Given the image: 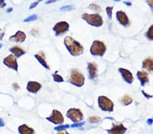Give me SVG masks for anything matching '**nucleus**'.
Wrapping results in <instances>:
<instances>
[{
  "label": "nucleus",
  "mask_w": 153,
  "mask_h": 134,
  "mask_svg": "<svg viewBox=\"0 0 153 134\" xmlns=\"http://www.w3.org/2000/svg\"><path fill=\"white\" fill-rule=\"evenodd\" d=\"M64 43L70 53L74 56L80 55L83 53V47L71 37H66Z\"/></svg>",
  "instance_id": "nucleus-1"
},
{
  "label": "nucleus",
  "mask_w": 153,
  "mask_h": 134,
  "mask_svg": "<svg viewBox=\"0 0 153 134\" xmlns=\"http://www.w3.org/2000/svg\"><path fill=\"white\" fill-rule=\"evenodd\" d=\"M82 18L86 20L89 24L95 27H101L103 24V20L102 16L98 14H84Z\"/></svg>",
  "instance_id": "nucleus-2"
},
{
  "label": "nucleus",
  "mask_w": 153,
  "mask_h": 134,
  "mask_svg": "<svg viewBox=\"0 0 153 134\" xmlns=\"http://www.w3.org/2000/svg\"><path fill=\"white\" fill-rule=\"evenodd\" d=\"M69 81L73 85H76L78 87H81L85 83V77L79 71L73 70L71 73V76L69 79Z\"/></svg>",
  "instance_id": "nucleus-3"
},
{
  "label": "nucleus",
  "mask_w": 153,
  "mask_h": 134,
  "mask_svg": "<svg viewBox=\"0 0 153 134\" xmlns=\"http://www.w3.org/2000/svg\"><path fill=\"white\" fill-rule=\"evenodd\" d=\"M106 47L104 43L99 41H93L91 47V53L93 56H102L106 52Z\"/></svg>",
  "instance_id": "nucleus-4"
},
{
  "label": "nucleus",
  "mask_w": 153,
  "mask_h": 134,
  "mask_svg": "<svg viewBox=\"0 0 153 134\" xmlns=\"http://www.w3.org/2000/svg\"><path fill=\"white\" fill-rule=\"evenodd\" d=\"M98 102H99V107L104 111H112L113 110L114 104H113L112 102L109 98H106V96L99 97Z\"/></svg>",
  "instance_id": "nucleus-5"
},
{
  "label": "nucleus",
  "mask_w": 153,
  "mask_h": 134,
  "mask_svg": "<svg viewBox=\"0 0 153 134\" xmlns=\"http://www.w3.org/2000/svg\"><path fill=\"white\" fill-rule=\"evenodd\" d=\"M67 116L74 123H78L83 119L82 113L79 109L76 108H71L67 112Z\"/></svg>",
  "instance_id": "nucleus-6"
},
{
  "label": "nucleus",
  "mask_w": 153,
  "mask_h": 134,
  "mask_svg": "<svg viewBox=\"0 0 153 134\" xmlns=\"http://www.w3.org/2000/svg\"><path fill=\"white\" fill-rule=\"evenodd\" d=\"M69 27H70V25L68 22L62 21L56 23L53 27V30L55 32L56 36H58V35H61L67 32L68 31Z\"/></svg>",
  "instance_id": "nucleus-7"
},
{
  "label": "nucleus",
  "mask_w": 153,
  "mask_h": 134,
  "mask_svg": "<svg viewBox=\"0 0 153 134\" xmlns=\"http://www.w3.org/2000/svg\"><path fill=\"white\" fill-rule=\"evenodd\" d=\"M4 65L8 66V68H12V70L18 71V63L16 58L14 55H10L4 59Z\"/></svg>",
  "instance_id": "nucleus-8"
},
{
  "label": "nucleus",
  "mask_w": 153,
  "mask_h": 134,
  "mask_svg": "<svg viewBox=\"0 0 153 134\" xmlns=\"http://www.w3.org/2000/svg\"><path fill=\"white\" fill-rule=\"evenodd\" d=\"M47 119L51 121V122L54 123V124H62L64 121V119L62 114L56 110H54L52 111L51 116L47 117Z\"/></svg>",
  "instance_id": "nucleus-9"
},
{
  "label": "nucleus",
  "mask_w": 153,
  "mask_h": 134,
  "mask_svg": "<svg viewBox=\"0 0 153 134\" xmlns=\"http://www.w3.org/2000/svg\"><path fill=\"white\" fill-rule=\"evenodd\" d=\"M26 39L25 33L23 31H18L14 35L10 37V40L12 41H15L17 43H23Z\"/></svg>",
  "instance_id": "nucleus-10"
},
{
  "label": "nucleus",
  "mask_w": 153,
  "mask_h": 134,
  "mask_svg": "<svg viewBox=\"0 0 153 134\" xmlns=\"http://www.w3.org/2000/svg\"><path fill=\"white\" fill-rule=\"evenodd\" d=\"M41 87L42 85L40 83L35 82V81H29L27 85V91L33 94L37 93L41 89Z\"/></svg>",
  "instance_id": "nucleus-11"
},
{
  "label": "nucleus",
  "mask_w": 153,
  "mask_h": 134,
  "mask_svg": "<svg viewBox=\"0 0 153 134\" xmlns=\"http://www.w3.org/2000/svg\"><path fill=\"white\" fill-rule=\"evenodd\" d=\"M127 129L122 124L114 125L112 129L108 130L109 134H124Z\"/></svg>",
  "instance_id": "nucleus-12"
},
{
  "label": "nucleus",
  "mask_w": 153,
  "mask_h": 134,
  "mask_svg": "<svg viewBox=\"0 0 153 134\" xmlns=\"http://www.w3.org/2000/svg\"><path fill=\"white\" fill-rule=\"evenodd\" d=\"M116 18L121 24H123V26H128L129 24V20L125 12L122 11L117 12Z\"/></svg>",
  "instance_id": "nucleus-13"
},
{
  "label": "nucleus",
  "mask_w": 153,
  "mask_h": 134,
  "mask_svg": "<svg viewBox=\"0 0 153 134\" xmlns=\"http://www.w3.org/2000/svg\"><path fill=\"white\" fill-rule=\"evenodd\" d=\"M119 72L121 73L122 76L123 77V79H125V81L127 82L128 83H131L133 81V75H132L131 73L130 72L129 70H127V69L125 68H119Z\"/></svg>",
  "instance_id": "nucleus-14"
},
{
  "label": "nucleus",
  "mask_w": 153,
  "mask_h": 134,
  "mask_svg": "<svg viewBox=\"0 0 153 134\" xmlns=\"http://www.w3.org/2000/svg\"><path fill=\"white\" fill-rule=\"evenodd\" d=\"M18 131L20 134H35L34 130L27 125H22L18 127Z\"/></svg>",
  "instance_id": "nucleus-15"
},
{
  "label": "nucleus",
  "mask_w": 153,
  "mask_h": 134,
  "mask_svg": "<svg viewBox=\"0 0 153 134\" xmlns=\"http://www.w3.org/2000/svg\"><path fill=\"white\" fill-rule=\"evenodd\" d=\"M88 69H89L90 78L95 79L97 76V66L95 65V64L92 63V62L89 63Z\"/></svg>",
  "instance_id": "nucleus-16"
},
{
  "label": "nucleus",
  "mask_w": 153,
  "mask_h": 134,
  "mask_svg": "<svg viewBox=\"0 0 153 134\" xmlns=\"http://www.w3.org/2000/svg\"><path fill=\"white\" fill-rule=\"evenodd\" d=\"M10 51L14 54L16 58H19L20 56H22L23 55H24V54H25V52L23 50L21 49V48H20L19 47H16V46L10 48Z\"/></svg>",
  "instance_id": "nucleus-17"
},
{
  "label": "nucleus",
  "mask_w": 153,
  "mask_h": 134,
  "mask_svg": "<svg viewBox=\"0 0 153 134\" xmlns=\"http://www.w3.org/2000/svg\"><path fill=\"white\" fill-rule=\"evenodd\" d=\"M137 77L139 79V80L141 82L142 85H144L146 83L148 82V77L147 73L145 72H141V71H139L137 73Z\"/></svg>",
  "instance_id": "nucleus-18"
},
{
  "label": "nucleus",
  "mask_w": 153,
  "mask_h": 134,
  "mask_svg": "<svg viewBox=\"0 0 153 134\" xmlns=\"http://www.w3.org/2000/svg\"><path fill=\"white\" fill-rule=\"evenodd\" d=\"M143 68L148 71L153 72V60L152 58H147L143 62Z\"/></svg>",
  "instance_id": "nucleus-19"
},
{
  "label": "nucleus",
  "mask_w": 153,
  "mask_h": 134,
  "mask_svg": "<svg viewBox=\"0 0 153 134\" xmlns=\"http://www.w3.org/2000/svg\"><path fill=\"white\" fill-rule=\"evenodd\" d=\"M35 57L37 60V61H38L45 68L50 69V67L49 65H48L47 62H46V60L44 59V58L43 57V56H41L40 54H35Z\"/></svg>",
  "instance_id": "nucleus-20"
},
{
  "label": "nucleus",
  "mask_w": 153,
  "mask_h": 134,
  "mask_svg": "<svg viewBox=\"0 0 153 134\" xmlns=\"http://www.w3.org/2000/svg\"><path fill=\"white\" fill-rule=\"evenodd\" d=\"M132 102L131 98H130L129 96H125L122 99V103L124 105H129Z\"/></svg>",
  "instance_id": "nucleus-21"
},
{
  "label": "nucleus",
  "mask_w": 153,
  "mask_h": 134,
  "mask_svg": "<svg viewBox=\"0 0 153 134\" xmlns=\"http://www.w3.org/2000/svg\"><path fill=\"white\" fill-rule=\"evenodd\" d=\"M37 18V16L36 14H33V15H31L29 17H27L23 20L24 22H32V21H35L36 20Z\"/></svg>",
  "instance_id": "nucleus-22"
},
{
  "label": "nucleus",
  "mask_w": 153,
  "mask_h": 134,
  "mask_svg": "<svg viewBox=\"0 0 153 134\" xmlns=\"http://www.w3.org/2000/svg\"><path fill=\"white\" fill-rule=\"evenodd\" d=\"M52 77H53V79L54 81H56V82L57 83H61V82H63V77L61 76V75H58V74H54L52 75Z\"/></svg>",
  "instance_id": "nucleus-23"
},
{
  "label": "nucleus",
  "mask_w": 153,
  "mask_h": 134,
  "mask_svg": "<svg viewBox=\"0 0 153 134\" xmlns=\"http://www.w3.org/2000/svg\"><path fill=\"white\" fill-rule=\"evenodd\" d=\"M146 37L150 40H153V25L150 27L146 33Z\"/></svg>",
  "instance_id": "nucleus-24"
},
{
  "label": "nucleus",
  "mask_w": 153,
  "mask_h": 134,
  "mask_svg": "<svg viewBox=\"0 0 153 134\" xmlns=\"http://www.w3.org/2000/svg\"><path fill=\"white\" fill-rule=\"evenodd\" d=\"M72 9H73V7L72 6H65L61 8L60 10L62 12H66V11H70V10Z\"/></svg>",
  "instance_id": "nucleus-25"
},
{
  "label": "nucleus",
  "mask_w": 153,
  "mask_h": 134,
  "mask_svg": "<svg viewBox=\"0 0 153 134\" xmlns=\"http://www.w3.org/2000/svg\"><path fill=\"white\" fill-rule=\"evenodd\" d=\"M112 10H113L112 7H107V8H106V12H107V14H108V16L110 19L112 18Z\"/></svg>",
  "instance_id": "nucleus-26"
},
{
  "label": "nucleus",
  "mask_w": 153,
  "mask_h": 134,
  "mask_svg": "<svg viewBox=\"0 0 153 134\" xmlns=\"http://www.w3.org/2000/svg\"><path fill=\"white\" fill-rule=\"evenodd\" d=\"M99 121V118L97 117H92L89 119V121L91 123H97Z\"/></svg>",
  "instance_id": "nucleus-27"
},
{
  "label": "nucleus",
  "mask_w": 153,
  "mask_h": 134,
  "mask_svg": "<svg viewBox=\"0 0 153 134\" xmlns=\"http://www.w3.org/2000/svg\"><path fill=\"white\" fill-rule=\"evenodd\" d=\"M89 7H90V8H91V9L96 10L97 12L100 11V8L99 7V6H97V5H95V4H92V5L90 6Z\"/></svg>",
  "instance_id": "nucleus-28"
},
{
  "label": "nucleus",
  "mask_w": 153,
  "mask_h": 134,
  "mask_svg": "<svg viewBox=\"0 0 153 134\" xmlns=\"http://www.w3.org/2000/svg\"><path fill=\"white\" fill-rule=\"evenodd\" d=\"M68 127H69V125H63V126H59V127H56L55 129L56 130L60 131V130H63V129H66V128H68Z\"/></svg>",
  "instance_id": "nucleus-29"
},
{
  "label": "nucleus",
  "mask_w": 153,
  "mask_h": 134,
  "mask_svg": "<svg viewBox=\"0 0 153 134\" xmlns=\"http://www.w3.org/2000/svg\"><path fill=\"white\" fill-rule=\"evenodd\" d=\"M38 3H39V1L33 2V3L31 4V6H29V9L31 10V9H33V8H35L37 5H38Z\"/></svg>",
  "instance_id": "nucleus-30"
},
{
  "label": "nucleus",
  "mask_w": 153,
  "mask_h": 134,
  "mask_svg": "<svg viewBox=\"0 0 153 134\" xmlns=\"http://www.w3.org/2000/svg\"><path fill=\"white\" fill-rule=\"evenodd\" d=\"M6 6V3L5 2V0H0V8H4Z\"/></svg>",
  "instance_id": "nucleus-31"
},
{
  "label": "nucleus",
  "mask_w": 153,
  "mask_h": 134,
  "mask_svg": "<svg viewBox=\"0 0 153 134\" xmlns=\"http://www.w3.org/2000/svg\"><path fill=\"white\" fill-rule=\"evenodd\" d=\"M146 1H147L148 5L150 6V8H151L153 12V0H146Z\"/></svg>",
  "instance_id": "nucleus-32"
},
{
  "label": "nucleus",
  "mask_w": 153,
  "mask_h": 134,
  "mask_svg": "<svg viewBox=\"0 0 153 134\" xmlns=\"http://www.w3.org/2000/svg\"><path fill=\"white\" fill-rule=\"evenodd\" d=\"M56 134H70V133H69L68 132H67L66 131H65V129H63V130L59 131V132Z\"/></svg>",
  "instance_id": "nucleus-33"
},
{
  "label": "nucleus",
  "mask_w": 153,
  "mask_h": 134,
  "mask_svg": "<svg viewBox=\"0 0 153 134\" xmlns=\"http://www.w3.org/2000/svg\"><path fill=\"white\" fill-rule=\"evenodd\" d=\"M57 1H59V0H49V1H48L46 3H47V4L52 3H54V2Z\"/></svg>",
  "instance_id": "nucleus-34"
},
{
  "label": "nucleus",
  "mask_w": 153,
  "mask_h": 134,
  "mask_svg": "<svg viewBox=\"0 0 153 134\" xmlns=\"http://www.w3.org/2000/svg\"><path fill=\"white\" fill-rule=\"evenodd\" d=\"M83 124H84V123H76V124L73 125H72V127H78V126H81V125H82Z\"/></svg>",
  "instance_id": "nucleus-35"
},
{
  "label": "nucleus",
  "mask_w": 153,
  "mask_h": 134,
  "mask_svg": "<svg viewBox=\"0 0 153 134\" xmlns=\"http://www.w3.org/2000/svg\"><path fill=\"white\" fill-rule=\"evenodd\" d=\"M4 121L2 120V119L0 118V127H4Z\"/></svg>",
  "instance_id": "nucleus-36"
},
{
  "label": "nucleus",
  "mask_w": 153,
  "mask_h": 134,
  "mask_svg": "<svg viewBox=\"0 0 153 134\" xmlns=\"http://www.w3.org/2000/svg\"><path fill=\"white\" fill-rule=\"evenodd\" d=\"M13 87H14V88L15 89H16V88H17V89H18V88H19V87H18V85L17 83H14V84H13Z\"/></svg>",
  "instance_id": "nucleus-37"
},
{
  "label": "nucleus",
  "mask_w": 153,
  "mask_h": 134,
  "mask_svg": "<svg viewBox=\"0 0 153 134\" xmlns=\"http://www.w3.org/2000/svg\"><path fill=\"white\" fill-rule=\"evenodd\" d=\"M12 10H13L12 8H9L8 9H7V13H10V12H12Z\"/></svg>",
  "instance_id": "nucleus-38"
},
{
  "label": "nucleus",
  "mask_w": 153,
  "mask_h": 134,
  "mask_svg": "<svg viewBox=\"0 0 153 134\" xmlns=\"http://www.w3.org/2000/svg\"><path fill=\"white\" fill-rule=\"evenodd\" d=\"M4 33H1V34H0V40H1L2 38H3V37H4Z\"/></svg>",
  "instance_id": "nucleus-39"
},
{
  "label": "nucleus",
  "mask_w": 153,
  "mask_h": 134,
  "mask_svg": "<svg viewBox=\"0 0 153 134\" xmlns=\"http://www.w3.org/2000/svg\"><path fill=\"white\" fill-rule=\"evenodd\" d=\"M125 3H126L127 5H128V6H131V3H127V2H125Z\"/></svg>",
  "instance_id": "nucleus-40"
},
{
  "label": "nucleus",
  "mask_w": 153,
  "mask_h": 134,
  "mask_svg": "<svg viewBox=\"0 0 153 134\" xmlns=\"http://www.w3.org/2000/svg\"><path fill=\"white\" fill-rule=\"evenodd\" d=\"M1 47H2V44H1V43H0V49H1Z\"/></svg>",
  "instance_id": "nucleus-41"
},
{
  "label": "nucleus",
  "mask_w": 153,
  "mask_h": 134,
  "mask_svg": "<svg viewBox=\"0 0 153 134\" xmlns=\"http://www.w3.org/2000/svg\"><path fill=\"white\" fill-rule=\"evenodd\" d=\"M114 1H120L121 0H114Z\"/></svg>",
  "instance_id": "nucleus-42"
},
{
  "label": "nucleus",
  "mask_w": 153,
  "mask_h": 134,
  "mask_svg": "<svg viewBox=\"0 0 153 134\" xmlns=\"http://www.w3.org/2000/svg\"><path fill=\"white\" fill-rule=\"evenodd\" d=\"M42 1V0H38V1Z\"/></svg>",
  "instance_id": "nucleus-43"
}]
</instances>
